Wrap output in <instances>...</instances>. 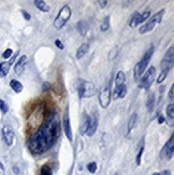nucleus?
Returning <instances> with one entry per match:
<instances>
[{"mask_svg": "<svg viewBox=\"0 0 174 175\" xmlns=\"http://www.w3.org/2000/svg\"><path fill=\"white\" fill-rule=\"evenodd\" d=\"M127 94V87L126 85H121V86H116L115 87V90H114V99H119V98H124Z\"/></svg>", "mask_w": 174, "mask_h": 175, "instance_id": "obj_14", "label": "nucleus"}, {"mask_svg": "<svg viewBox=\"0 0 174 175\" xmlns=\"http://www.w3.org/2000/svg\"><path fill=\"white\" fill-rule=\"evenodd\" d=\"M169 98L172 101H173V99H174V85H172V86H171V88H170V90H169Z\"/></svg>", "mask_w": 174, "mask_h": 175, "instance_id": "obj_33", "label": "nucleus"}, {"mask_svg": "<svg viewBox=\"0 0 174 175\" xmlns=\"http://www.w3.org/2000/svg\"><path fill=\"white\" fill-rule=\"evenodd\" d=\"M46 88H49V84L44 83V85H43V90H46Z\"/></svg>", "mask_w": 174, "mask_h": 175, "instance_id": "obj_41", "label": "nucleus"}, {"mask_svg": "<svg viewBox=\"0 0 174 175\" xmlns=\"http://www.w3.org/2000/svg\"><path fill=\"white\" fill-rule=\"evenodd\" d=\"M167 115L170 119L174 118V104L173 103H170L167 108Z\"/></svg>", "mask_w": 174, "mask_h": 175, "instance_id": "obj_27", "label": "nucleus"}, {"mask_svg": "<svg viewBox=\"0 0 174 175\" xmlns=\"http://www.w3.org/2000/svg\"><path fill=\"white\" fill-rule=\"evenodd\" d=\"M55 45H56L59 49H63V47H65V46H63V42H61L60 40H58V39L55 41Z\"/></svg>", "mask_w": 174, "mask_h": 175, "instance_id": "obj_34", "label": "nucleus"}, {"mask_svg": "<svg viewBox=\"0 0 174 175\" xmlns=\"http://www.w3.org/2000/svg\"><path fill=\"white\" fill-rule=\"evenodd\" d=\"M97 128H98V116L95 113L89 115V123H88V128H87L86 134L88 136H93L97 130Z\"/></svg>", "mask_w": 174, "mask_h": 175, "instance_id": "obj_11", "label": "nucleus"}, {"mask_svg": "<svg viewBox=\"0 0 174 175\" xmlns=\"http://www.w3.org/2000/svg\"><path fill=\"white\" fill-rule=\"evenodd\" d=\"M109 28H110V15H107V16H105V17L103 18L102 23L100 25L101 31H107L109 30Z\"/></svg>", "mask_w": 174, "mask_h": 175, "instance_id": "obj_24", "label": "nucleus"}, {"mask_svg": "<svg viewBox=\"0 0 174 175\" xmlns=\"http://www.w3.org/2000/svg\"><path fill=\"white\" fill-rule=\"evenodd\" d=\"M125 81H126L125 73H124L123 71H118V72H117V74H116V77H115L116 86H121V85H125Z\"/></svg>", "mask_w": 174, "mask_h": 175, "instance_id": "obj_21", "label": "nucleus"}, {"mask_svg": "<svg viewBox=\"0 0 174 175\" xmlns=\"http://www.w3.org/2000/svg\"><path fill=\"white\" fill-rule=\"evenodd\" d=\"M99 103L103 109L107 108L111 103V81H109L105 86L100 90L99 94Z\"/></svg>", "mask_w": 174, "mask_h": 175, "instance_id": "obj_6", "label": "nucleus"}, {"mask_svg": "<svg viewBox=\"0 0 174 175\" xmlns=\"http://www.w3.org/2000/svg\"><path fill=\"white\" fill-rule=\"evenodd\" d=\"M76 29H77V31H79V33L81 35H85L87 33V31H88V24L85 21H81V22L77 23Z\"/></svg>", "mask_w": 174, "mask_h": 175, "instance_id": "obj_18", "label": "nucleus"}, {"mask_svg": "<svg viewBox=\"0 0 174 175\" xmlns=\"http://www.w3.org/2000/svg\"><path fill=\"white\" fill-rule=\"evenodd\" d=\"M155 75H156V68L155 67H149L147 72L143 75L141 82L139 84V86L144 89H148L152 86L153 82L155 79Z\"/></svg>", "mask_w": 174, "mask_h": 175, "instance_id": "obj_7", "label": "nucleus"}, {"mask_svg": "<svg viewBox=\"0 0 174 175\" xmlns=\"http://www.w3.org/2000/svg\"><path fill=\"white\" fill-rule=\"evenodd\" d=\"M59 136V122L56 114H53L37 132H35L28 142V147L33 154H42L49 149Z\"/></svg>", "mask_w": 174, "mask_h": 175, "instance_id": "obj_1", "label": "nucleus"}, {"mask_svg": "<svg viewBox=\"0 0 174 175\" xmlns=\"http://www.w3.org/2000/svg\"><path fill=\"white\" fill-rule=\"evenodd\" d=\"M0 111H1L2 114L8 113V111H9V106L7 104V102L3 101L2 99H0Z\"/></svg>", "mask_w": 174, "mask_h": 175, "instance_id": "obj_29", "label": "nucleus"}, {"mask_svg": "<svg viewBox=\"0 0 174 175\" xmlns=\"http://www.w3.org/2000/svg\"><path fill=\"white\" fill-rule=\"evenodd\" d=\"M35 5L37 7V9H39L40 11H42V12H49V10H51V8H49V5L45 2V1H43V0H36L35 1Z\"/></svg>", "mask_w": 174, "mask_h": 175, "instance_id": "obj_19", "label": "nucleus"}, {"mask_svg": "<svg viewBox=\"0 0 174 175\" xmlns=\"http://www.w3.org/2000/svg\"><path fill=\"white\" fill-rule=\"evenodd\" d=\"M26 62H27V56L23 55L19 59L17 60L16 65L14 66V71L17 75H21L25 70V67H26Z\"/></svg>", "mask_w": 174, "mask_h": 175, "instance_id": "obj_13", "label": "nucleus"}, {"mask_svg": "<svg viewBox=\"0 0 174 175\" xmlns=\"http://www.w3.org/2000/svg\"><path fill=\"white\" fill-rule=\"evenodd\" d=\"M115 53H117V49H116V48H114V49H113V51H111V53H110V55H109L110 57H109V58H110V59H113V58L116 56Z\"/></svg>", "mask_w": 174, "mask_h": 175, "instance_id": "obj_37", "label": "nucleus"}, {"mask_svg": "<svg viewBox=\"0 0 174 175\" xmlns=\"http://www.w3.org/2000/svg\"><path fill=\"white\" fill-rule=\"evenodd\" d=\"M10 87L13 89L14 92H16V94H19V92H23V84L17 81V79H12L11 82H10Z\"/></svg>", "mask_w": 174, "mask_h": 175, "instance_id": "obj_20", "label": "nucleus"}, {"mask_svg": "<svg viewBox=\"0 0 174 175\" xmlns=\"http://www.w3.org/2000/svg\"><path fill=\"white\" fill-rule=\"evenodd\" d=\"M2 139H3V142L8 146H11L14 142V138H15V134H14V131L12 130V128L9 127V126H3L2 127Z\"/></svg>", "mask_w": 174, "mask_h": 175, "instance_id": "obj_10", "label": "nucleus"}, {"mask_svg": "<svg viewBox=\"0 0 174 175\" xmlns=\"http://www.w3.org/2000/svg\"><path fill=\"white\" fill-rule=\"evenodd\" d=\"M63 131H65V134L68 138L69 141L73 140V134H72V129H71V125H70V119H69V115L65 114L63 116Z\"/></svg>", "mask_w": 174, "mask_h": 175, "instance_id": "obj_12", "label": "nucleus"}, {"mask_svg": "<svg viewBox=\"0 0 174 175\" xmlns=\"http://www.w3.org/2000/svg\"><path fill=\"white\" fill-rule=\"evenodd\" d=\"M173 153H174V136L172 134L170 140L165 143V145L162 147L160 152V157L163 159V160H171V158L173 157Z\"/></svg>", "mask_w": 174, "mask_h": 175, "instance_id": "obj_8", "label": "nucleus"}, {"mask_svg": "<svg viewBox=\"0 0 174 175\" xmlns=\"http://www.w3.org/2000/svg\"><path fill=\"white\" fill-rule=\"evenodd\" d=\"M158 123H159V124L165 123V117H163L162 115H159V116H158Z\"/></svg>", "mask_w": 174, "mask_h": 175, "instance_id": "obj_38", "label": "nucleus"}, {"mask_svg": "<svg viewBox=\"0 0 174 175\" xmlns=\"http://www.w3.org/2000/svg\"><path fill=\"white\" fill-rule=\"evenodd\" d=\"M71 9H70V7L69 5H63V8L60 9V11H59V13L57 14V16L55 17V19H54V23L53 25L54 27L57 29V30H59V29H61L65 25H66V23L70 19V17H71Z\"/></svg>", "mask_w": 174, "mask_h": 175, "instance_id": "obj_4", "label": "nucleus"}, {"mask_svg": "<svg viewBox=\"0 0 174 175\" xmlns=\"http://www.w3.org/2000/svg\"><path fill=\"white\" fill-rule=\"evenodd\" d=\"M22 14H23V16L25 17V19H26V21H29V19L31 18V16H30V14L28 13L27 11H24V10H23V11H22Z\"/></svg>", "mask_w": 174, "mask_h": 175, "instance_id": "obj_35", "label": "nucleus"}, {"mask_svg": "<svg viewBox=\"0 0 174 175\" xmlns=\"http://www.w3.org/2000/svg\"><path fill=\"white\" fill-rule=\"evenodd\" d=\"M174 63V47L170 46V48L167 51L165 57L161 61V69L162 70H171Z\"/></svg>", "mask_w": 174, "mask_h": 175, "instance_id": "obj_9", "label": "nucleus"}, {"mask_svg": "<svg viewBox=\"0 0 174 175\" xmlns=\"http://www.w3.org/2000/svg\"><path fill=\"white\" fill-rule=\"evenodd\" d=\"M97 88L95 86V84L89 81H83L80 79L77 84V94L80 99L82 98H89L96 95Z\"/></svg>", "mask_w": 174, "mask_h": 175, "instance_id": "obj_2", "label": "nucleus"}, {"mask_svg": "<svg viewBox=\"0 0 174 175\" xmlns=\"http://www.w3.org/2000/svg\"><path fill=\"white\" fill-rule=\"evenodd\" d=\"M139 14H140V13H138V12H135V13H134V15H133V16H132V18H131V21H130V23H129L130 28H135V27L138 26Z\"/></svg>", "mask_w": 174, "mask_h": 175, "instance_id": "obj_26", "label": "nucleus"}, {"mask_svg": "<svg viewBox=\"0 0 174 175\" xmlns=\"http://www.w3.org/2000/svg\"><path fill=\"white\" fill-rule=\"evenodd\" d=\"M138 122H139V117H138V114L137 113H133L131 115V117H130L129 122H128V133L133 130L134 128L137 127V125H138Z\"/></svg>", "mask_w": 174, "mask_h": 175, "instance_id": "obj_16", "label": "nucleus"}, {"mask_svg": "<svg viewBox=\"0 0 174 175\" xmlns=\"http://www.w3.org/2000/svg\"><path fill=\"white\" fill-rule=\"evenodd\" d=\"M98 3H99V5H100L101 8H105L109 2H107V1H103V0H99Z\"/></svg>", "mask_w": 174, "mask_h": 175, "instance_id": "obj_36", "label": "nucleus"}, {"mask_svg": "<svg viewBox=\"0 0 174 175\" xmlns=\"http://www.w3.org/2000/svg\"><path fill=\"white\" fill-rule=\"evenodd\" d=\"M152 175H160L159 173H154V174H152Z\"/></svg>", "mask_w": 174, "mask_h": 175, "instance_id": "obj_42", "label": "nucleus"}, {"mask_svg": "<svg viewBox=\"0 0 174 175\" xmlns=\"http://www.w3.org/2000/svg\"><path fill=\"white\" fill-rule=\"evenodd\" d=\"M87 170L89 171L90 173H96L97 171V163L96 162H90L87 164Z\"/></svg>", "mask_w": 174, "mask_h": 175, "instance_id": "obj_31", "label": "nucleus"}, {"mask_svg": "<svg viewBox=\"0 0 174 175\" xmlns=\"http://www.w3.org/2000/svg\"><path fill=\"white\" fill-rule=\"evenodd\" d=\"M160 175H169L170 174V171H163V172H161L159 173Z\"/></svg>", "mask_w": 174, "mask_h": 175, "instance_id": "obj_40", "label": "nucleus"}, {"mask_svg": "<svg viewBox=\"0 0 174 175\" xmlns=\"http://www.w3.org/2000/svg\"><path fill=\"white\" fill-rule=\"evenodd\" d=\"M170 70H162L161 71L160 75L158 76V79H157V83L158 84H161L165 79H167V76H168V73H169Z\"/></svg>", "mask_w": 174, "mask_h": 175, "instance_id": "obj_28", "label": "nucleus"}, {"mask_svg": "<svg viewBox=\"0 0 174 175\" xmlns=\"http://www.w3.org/2000/svg\"><path fill=\"white\" fill-rule=\"evenodd\" d=\"M143 153H144V145L140 147V149H139V153H138V155H137V164H138V166H140V164H141V158H142Z\"/></svg>", "mask_w": 174, "mask_h": 175, "instance_id": "obj_30", "label": "nucleus"}, {"mask_svg": "<svg viewBox=\"0 0 174 175\" xmlns=\"http://www.w3.org/2000/svg\"><path fill=\"white\" fill-rule=\"evenodd\" d=\"M88 49H89V44H88V43H83L80 47L77 48V51H76V58H77V59L83 58V57L87 54Z\"/></svg>", "mask_w": 174, "mask_h": 175, "instance_id": "obj_15", "label": "nucleus"}, {"mask_svg": "<svg viewBox=\"0 0 174 175\" xmlns=\"http://www.w3.org/2000/svg\"><path fill=\"white\" fill-rule=\"evenodd\" d=\"M155 105V95L151 92L147 97V101H146V106H147L148 111H152V109Z\"/></svg>", "mask_w": 174, "mask_h": 175, "instance_id": "obj_23", "label": "nucleus"}, {"mask_svg": "<svg viewBox=\"0 0 174 175\" xmlns=\"http://www.w3.org/2000/svg\"><path fill=\"white\" fill-rule=\"evenodd\" d=\"M153 53H154V48L151 47L147 52L144 54L142 60L135 65L134 70H133L134 79H139L143 75L144 71H145V69H146V67L148 66V63H149V61H151V58H152V56H153Z\"/></svg>", "mask_w": 174, "mask_h": 175, "instance_id": "obj_3", "label": "nucleus"}, {"mask_svg": "<svg viewBox=\"0 0 174 175\" xmlns=\"http://www.w3.org/2000/svg\"><path fill=\"white\" fill-rule=\"evenodd\" d=\"M13 172L15 173V174H18V173H19V170H18V168L16 166H13Z\"/></svg>", "mask_w": 174, "mask_h": 175, "instance_id": "obj_39", "label": "nucleus"}, {"mask_svg": "<svg viewBox=\"0 0 174 175\" xmlns=\"http://www.w3.org/2000/svg\"><path fill=\"white\" fill-rule=\"evenodd\" d=\"M88 123H89V115H87L86 113H84V117H83V120H82L81 128H80V133L82 136H83V134H86L87 128H88Z\"/></svg>", "mask_w": 174, "mask_h": 175, "instance_id": "obj_17", "label": "nucleus"}, {"mask_svg": "<svg viewBox=\"0 0 174 175\" xmlns=\"http://www.w3.org/2000/svg\"><path fill=\"white\" fill-rule=\"evenodd\" d=\"M12 55H13V51H12L11 48H8V49H5V52L2 53V57H3L5 59H9V58H11Z\"/></svg>", "mask_w": 174, "mask_h": 175, "instance_id": "obj_32", "label": "nucleus"}, {"mask_svg": "<svg viewBox=\"0 0 174 175\" xmlns=\"http://www.w3.org/2000/svg\"><path fill=\"white\" fill-rule=\"evenodd\" d=\"M151 16V12L149 11H145V12H143L142 14H139V18H138V25L140 24H142L143 22H145L148 17Z\"/></svg>", "mask_w": 174, "mask_h": 175, "instance_id": "obj_25", "label": "nucleus"}, {"mask_svg": "<svg viewBox=\"0 0 174 175\" xmlns=\"http://www.w3.org/2000/svg\"><path fill=\"white\" fill-rule=\"evenodd\" d=\"M163 13H165V10L162 9L161 11H159V12H157V13L154 14L152 17L148 19V22H146L142 27H141V28H140L139 32L143 35V33H146V32L152 31L153 29L155 28L156 25H158V24H160L161 23V21H162V16H163Z\"/></svg>", "mask_w": 174, "mask_h": 175, "instance_id": "obj_5", "label": "nucleus"}, {"mask_svg": "<svg viewBox=\"0 0 174 175\" xmlns=\"http://www.w3.org/2000/svg\"><path fill=\"white\" fill-rule=\"evenodd\" d=\"M10 67H11V65H10L9 62H1L0 63V76L1 77H5V76L8 75Z\"/></svg>", "mask_w": 174, "mask_h": 175, "instance_id": "obj_22", "label": "nucleus"}]
</instances>
